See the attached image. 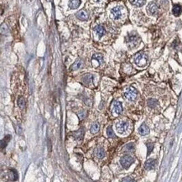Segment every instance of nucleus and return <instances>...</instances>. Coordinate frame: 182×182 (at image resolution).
Instances as JSON below:
<instances>
[{
  "label": "nucleus",
  "instance_id": "nucleus-1",
  "mask_svg": "<svg viewBox=\"0 0 182 182\" xmlns=\"http://www.w3.org/2000/svg\"><path fill=\"white\" fill-rule=\"evenodd\" d=\"M126 44L128 46L129 49H133V48L137 47L140 43V38L139 37V35L136 34L131 33L128 34L127 35V37L125 39Z\"/></svg>",
  "mask_w": 182,
  "mask_h": 182
},
{
  "label": "nucleus",
  "instance_id": "nucleus-20",
  "mask_svg": "<svg viewBox=\"0 0 182 182\" xmlns=\"http://www.w3.org/2000/svg\"><path fill=\"white\" fill-rule=\"evenodd\" d=\"M99 129H100V125H99L98 123H94L91 126V128H90V132L91 133H93V134H95V133H98Z\"/></svg>",
  "mask_w": 182,
  "mask_h": 182
},
{
  "label": "nucleus",
  "instance_id": "nucleus-7",
  "mask_svg": "<svg viewBox=\"0 0 182 182\" xmlns=\"http://www.w3.org/2000/svg\"><path fill=\"white\" fill-rule=\"evenodd\" d=\"M116 128L119 133H124L128 128V123L125 121H121L116 124Z\"/></svg>",
  "mask_w": 182,
  "mask_h": 182
},
{
  "label": "nucleus",
  "instance_id": "nucleus-26",
  "mask_svg": "<svg viewBox=\"0 0 182 182\" xmlns=\"http://www.w3.org/2000/svg\"><path fill=\"white\" fill-rule=\"evenodd\" d=\"M157 101L156 100H154V99H149V100L148 101V106L149 107H154L156 105H157Z\"/></svg>",
  "mask_w": 182,
  "mask_h": 182
},
{
  "label": "nucleus",
  "instance_id": "nucleus-3",
  "mask_svg": "<svg viewBox=\"0 0 182 182\" xmlns=\"http://www.w3.org/2000/svg\"><path fill=\"white\" fill-rule=\"evenodd\" d=\"M124 96L130 102H133L136 100L138 96V91L133 87H128L124 90Z\"/></svg>",
  "mask_w": 182,
  "mask_h": 182
},
{
  "label": "nucleus",
  "instance_id": "nucleus-6",
  "mask_svg": "<svg viewBox=\"0 0 182 182\" xmlns=\"http://www.w3.org/2000/svg\"><path fill=\"white\" fill-rule=\"evenodd\" d=\"M159 11V6L155 2H151L147 7V12L149 15H155Z\"/></svg>",
  "mask_w": 182,
  "mask_h": 182
},
{
  "label": "nucleus",
  "instance_id": "nucleus-28",
  "mask_svg": "<svg viewBox=\"0 0 182 182\" xmlns=\"http://www.w3.org/2000/svg\"><path fill=\"white\" fill-rule=\"evenodd\" d=\"M147 148H148V155H149L151 153V151H152V149H153V148H154V144L149 143V144H147Z\"/></svg>",
  "mask_w": 182,
  "mask_h": 182
},
{
  "label": "nucleus",
  "instance_id": "nucleus-14",
  "mask_svg": "<svg viewBox=\"0 0 182 182\" xmlns=\"http://www.w3.org/2000/svg\"><path fill=\"white\" fill-rule=\"evenodd\" d=\"M81 4V0H70L69 1V8L71 9H77Z\"/></svg>",
  "mask_w": 182,
  "mask_h": 182
},
{
  "label": "nucleus",
  "instance_id": "nucleus-9",
  "mask_svg": "<svg viewBox=\"0 0 182 182\" xmlns=\"http://www.w3.org/2000/svg\"><path fill=\"white\" fill-rule=\"evenodd\" d=\"M155 165H156V160H153V159H149V160L145 161V163H144V168L148 170L154 169Z\"/></svg>",
  "mask_w": 182,
  "mask_h": 182
},
{
  "label": "nucleus",
  "instance_id": "nucleus-19",
  "mask_svg": "<svg viewBox=\"0 0 182 182\" xmlns=\"http://www.w3.org/2000/svg\"><path fill=\"white\" fill-rule=\"evenodd\" d=\"M8 178H10L11 181H16L18 179V174L14 170L11 169L8 170Z\"/></svg>",
  "mask_w": 182,
  "mask_h": 182
},
{
  "label": "nucleus",
  "instance_id": "nucleus-29",
  "mask_svg": "<svg viewBox=\"0 0 182 182\" xmlns=\"http://www.w3.org/2000/svg\"><path fill=\"white\" fill-rule=\"evenodd\" d=\"M122 181H134V180L131 179L130 177H125V178L123 179Z\"/></svg>",
  "mask_w": 182,
  "mask_h": 182
},
{
  "label": "nucleus",
  "instance_id": "nucleus-12",
  "mask_svg": "<svg viewBox=\"0 0 182 182\" xmlns=\"http://www.w3.org/2000/svg\"><path fill=\"white\" fill-rule=\"evenodd\" d=\"M91 61H92V62L96 61L97 66H100L103 61V56L102 54H94L91 57Z\"/></svg>",
  "mask_w": 182,
  "mask_h": 182
},
{
  "label": "nucleus",
  "instance_id": "nucleus-24",
  "mask_svg": "<svg viewBox=\"0 0 182 182\" xmlns=\"http://www.w3.org/2000/svg\"><path fill=\"white\" fill-rule=\"evenodd\" d=\"M133 149H134V144H133V143H129V144H128L125 147H124L123 150L127 151V152H131L133 150Z\"/></svg>",
  "mask_w": 182,
  "mask_h": 182
},
{
  "label": "nucleus",
  "instance_id": "nucleus-22",
  "mask_svg": "<svg viewBox=\"0 0 182 182\" xmlns=\"http://www.w3.org/2000/svg\"><path fill=\"white\" fill-rule=\"evenodd\" d=\"M83 134H84V132H83V129L82 128H81L77 132H75L73 133V135H74V137L76 138V139H78V140H82V138H83Z\"/></svg>",
  "mask_w": 182,
  "mask_h": 182
},
{
  "label": "nucleus",
  "instance_id": "nucleus-23",
  "mask_svg": "<svg viewBox=\"0 0 182 182\" xmlns=\"http://www.w3.org/2000/svg\"><path fill=\"white\" fill-rule=\"evenodd\" d=\"M96 155L99 159H102L105 156V151L102 148H97L96 149Z\"/></svg>",
  "mask_w": 182,
  "mask_h": 182
},
{
  "label": "nucleus",
  "instance_id": "nucleus-21",
  "mask_svg": "<svg viewBox=\"0 0 182 182\" xmlns=\"http://www.w3.org/2000/svg\"><path fill=\"white\" fill-rule=\"evenodd\" d=\"M130 3L135 7H141L144 4L145 0H129Z\"/></svg>",
  "mask_w": 182,
  "mask_h": 182
},
{
  "label": "nucleus",
  "instance_id": "nucleus-16",
  "mask_svg": "<svg viewBox=\"0 0 182 182\" xmlns=\"http://www.w3.org/2000/svg\"><path fill=\"white\" fill-rule=\"evenodd\" d=\"M82 60H81V59H77V61H76L74 63H73L72 65H71L70 69H71V71H77V70H78V69L81 67V66H82Z\"/></svg>",
  "mask_w": 182,
  "mask_h": 182
},
{
  "label": "nucleus",
  "instance_id": "nucleus-8",
  "mask_svg": "<svg viewBox=\"0 0 182 182\" xmlns=\"http://www.w3.org/2000/svg\"><path fill=\"white\" fill-rule=\"evenodd\" d=\"M82 82H83L84 84L87 85V86H89V85H92L93 82H94L93 75L89 74V73H86V74L82 75Z\"/></svg>",
  "mask_w": 182,
  "mask_h": 182
},
{
  "label": "nucleus",
  "instance_id": "nucleus-15",
  "mask_svg": "<svg viewBox=\"0 0 182 182\" xmlns=\"http://www.w3.org/2000/svg\"><path fill=\"white\" fill-rule=\"evenodd\" d=\"M113 107H114L115 112H116L117 114H121L122 112H123V106H122L121 102H117V101L116 102H114Z\"/></svg>",
  "mask_w": 182,
  "mask_h": 182
},
{
  "label": "nucleus",
  "instance_id": "nucleus-4",
  "mask_svg": "<svg viewBox=\"0 0 182 182\" xmlns=\"http://www.w3.org/2000/svg\"><path fill=\"white\" fill-rule=\"evenodd\" d=\"M133 158L131 155H128V154H126V155L123 156L120 159V164L121 165L123 166L124 169H128L130 167V165H132L133 162Z\"/></svg>",
  "mask_w": 182,
  "mask_h": 182
},
{
  "label": "nucleus",
  "instance_id": "nucleus-2",
  "mask_svg": "<svg viewBox=\"0 0 182 182\" xmlns=\"http://www.w3.org/2000/svg\"><path fill=\"white\" fill-rule=\"evenodd\" d=\"M134 63L139 67H144L146 66L148 63V56L146 53L143 51L137 53L134 56Z\"/></svg>",
  "mask_w": 182,
  "mask_h": 182
},
{
  "label": "nucleus",
  "instance_id": "nucleus-13",
  "mask_svg": "<svg viewBox=\"0 0 182 182\" xmlns=\"http://www.w3.org/2000/svg\"><path fill=\"white\" fill-rule=\"evenodd\" d=\"M139 133L141 135H147L149 133V127L146 125L145 123H143L141 126L139 128Z\"/></svg>",
  "mask_w": 182,
  "mask_h": 182
},
{
  "label": "nucleus",
  "instance_id": "nucleus-25",
  "mask_svg": "<svg viewBox=\"0 0 182 182\" xmlns=\"http://www.w3.org/2000/svg\"><path fill=\"white\" fill-rule=\"evenodd\" d=\"M18 104H19V107L21 108V109H24L25 107V100L23 96H20L18 100Z\"/></svg>",
  "mask_w": 182,
  "mask_h": 182
},
{
  "label": "nucleus",
  "instance_id": "nucleus-17",
  "mask_svg": "<svg viewBox=\"0 0 182 182\" xmlns=\"http://www.w3.org/2000/svg\"><path fill=\"white\" fill-rule=\"evenodd\" d=\"M181 11H182L181 6L179 5V4H176V5H174V7H173V9H172L173 14L175 16H176V17L181 14Z\"/></svg>",
  "mask_w": 182,
  "mask_h": 182
},
{
  "label": "nucleus",
  "instance_id": "nucleus-27",
  "mask_svg": "<svg viewBox=\"0 0 182 182\" xmlns=\"http://www.w3.org/2000/svg\"><path fill=\"white\" fill-rule=\"evenodd\" d=\"M107 134L108 137H110V138L115 137V133L113 132V130H112V127H108V128H107Z\"/></svg>",
  "mask_w": 182,
  "mask_h": 182
},
{
  "label": "nucleus",
  "instance_id": "nucleus-5",
  "mask_svg": "<svg viewBox=\"0 0 182 182\" xmlns=\"http://www.w3.org/2000/svg\"><path fill=\"white\" fill-rule=\"evenodd\" d=\"M112 17L115 20H118L121 19L122 15H123V8L122 7H115L111 10Z\"/></svg>",
  "mask_w": 182,
  "mask_h": 182
},
{
  "label": "nucleus",
  "instance_id": "nucleus-11",
  "mask_svg": "<svg viewBox=\"0 0 182 182\" xmlns=\"http://www.w3.org/2000/svg\"><path fill=\"white\" fill-rule=\"evenodd\" d=\"M94 31H95V33L97 34V36L99 38L102 37L106 33L105 28L102 26V25H97V26H96L95 28H94Z\"/></svg>",
  "mask_w": 182,
  "mask_h": 182
},
{
  "label": "nucleus",
  "instance_id": "nucleus-18",
  "mask_svg": "<svg viewBox=\"0 0 182 182\" xmlns=\"http://www.w3.org/2000/svg\"><path fill=\"white\" fill-rule=\"evenodd\" d=\"M10 139H11V135L8 134V135H6L5 137H4L3 139L1 140V149H3L7 146V144H8V142L10 141Z\"/></svg>",
  "mask_w": 182,
  "mask_h": 182
},
{
  "label": "nucleus",
  "instance_id": "nucleus-10",
  "mask_svg": "<svg viewBox=\"0 0 182 182\" xmlns=\"http://www.w3.org/2000/svg\"><path fill=\"white\" fill-rule=\"evenodd\" d=\"M76 16H77L78 19L82 20V21H85V20L88 19V13L85 10H80L79 12L76 13Z\"/></svg>",
  "mask_w": 182,
  "mask_h": 182
}]
</instances>
